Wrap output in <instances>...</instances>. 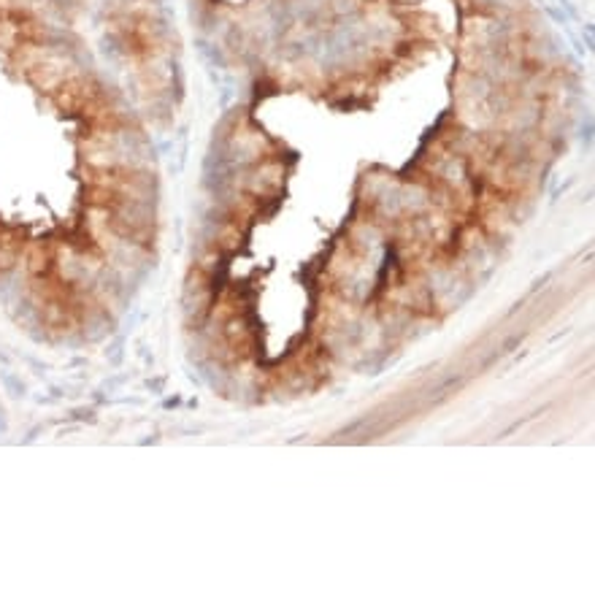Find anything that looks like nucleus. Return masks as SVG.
Segmentation results:
<instances>
[{"label": "nucleus", "instance_id": "obj_2", "mask_svg": "<svg viewBox=\"0 0 595 598\" xmlns=\"http://www.w3.org/2000/svg\"><path fill=\"white\" fill-rule=\"evenodd\" d=\"M5 430V422H3V409H0V433Z\"/></svg>", "mask_w": 595, "mask_h": 598}, {"label": "nucleus", "instance_id": "obj_1", "mask_svg": "<svg viewBox=\"0 0 595 598\" xmlns=\"http://www.w3.org/2000/svg\"><path fill=\"white\" fill-rule=\"evenodd\" d=\"M3 385L8 387V393H11V396H19V393L24 390V385H22V382L14 377V374H3Z\"/></svg>", "mask_w": 595, "mask_h": 598}]
</instances>
